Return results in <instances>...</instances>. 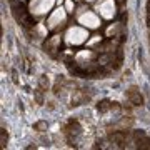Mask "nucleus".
I'll list each match as a JSON object with an SVG mask.
<instances>
[{
  "label": "nucleus",
  "mask_w": 150,
  "mask_h": 150,
  "mask_svg": "<svg viewBox=\"0 0 150 150\" xmlns=\"http://www.w3.org/2000/svg\"><path fill=\"white\" fill-rule=\"evenodd\" d=\"M87 37H88V32H87L85 28L72 27V28H69V32L65 35V40L70 45H80V43H83L87 40Z\"/></svg>",
  "instance_id": "obj_1"
},
{
  "label": "nucleus",
  "mask_w": 150,
  "mask_h": 150,
  "mask_svg": "<svg viewBox=\"0 0 150 150\" xmlns=\"http://www.w3.org/2000/svg\"><path fill=\"white\" fill-rule=\"evenodd\" d=\"M55 0H33L30 4V10L35 15H42V13H47L52 7H54Z\"/></svg>",
  "instance_id": "obj_2"
},
{
  "label": "nucleus",
  "mask_w": 150,
  "mask_h": 150,
  "mask_svg": "<svg viewBox=\"0 0 150 150\" xmlns=\"http://www.w3.org/2000/svg\"><path fill=\"white\" fill-rule=\"evenodd\" d=\"M79 22L87 28H97L100 25V18H98L93 12H85V13H82V15L79 17Z\"/></svg>",
  "instance_id": "obj_3"
},
{
  "label": "nucleus",
  "mask_w": 150,
  "mask_h": 150,
  "mask_svg": "<svg viewBox=\"0 0 150 150\" xmlns=\"http://www.w3.org/2000/svg\"><path fill=\"white\" fill-rule=\"evenodd\" d=\"M65 17H67V10H65V7H64V8L59 7L57 10L52 12V15H50V18H48V27L55 28V27H59V25H62V23L65 22Z\"/></svg>",
  "instance_id": "obj_4"
},
{
  "label": "nucleus",
  "mask_w": 150,
  "mask_h": 150,
  "mask_svg": "<svg viewBox=\"0 0 150 150\" xmlns=\"http://www.w3.org/2000/svg\"><path fill=\"white\" fill-rule=\"evenodd\" d=\"M97 10L100 12L103 18H112L115 15V2L113 0H103L100 5L97 7Z\"/></svg>",
  "instance_id": "obj_5"
},
{
  "label": "nucleus",
  "mask_w": 150,
  "mask_h": 150,
  "mask_svg": "<svg viewBox=\"0 0 150 150\" xmlns=\"http://www.w3.org/2000/svg\"><path fill=\"white\" fill-rule=\"evenodd\" d=\"M65 10L74 12V2H72V0H67V2H65Z\"/></svg>",
  "instance_id": "obj_6"
},
{
  "label": "nucleus",
  "mask_w": 150,
  "mask_h": 150,
  "mask_svg": "<svg viewBox=\"0 0 150 150\" xmlns=\"http://www.w3.org/2000/svg\"><path fill=\"white\" fill-rule=\"evenodd\" d=\"M98 40H100V37H95V38H92L90 42H88V45H93V43H97Z\"/></svg>",
  "instance_id": "obj_7"
},
{
  "label": "nucleus",
  "mask_w": 150,
  "mask_h": 150,
  "mask_svg": "<svg viewBox=\"0 0 150 150\" xmlns=\"http://www.w3.org/2000/svg\"><path fill=\"white\" fill-rule=\"evenodd\" d=\"M88 2H93V0H88Z\"/></svg>",
  "instance_id": "obj_8"
}]
</instances>
